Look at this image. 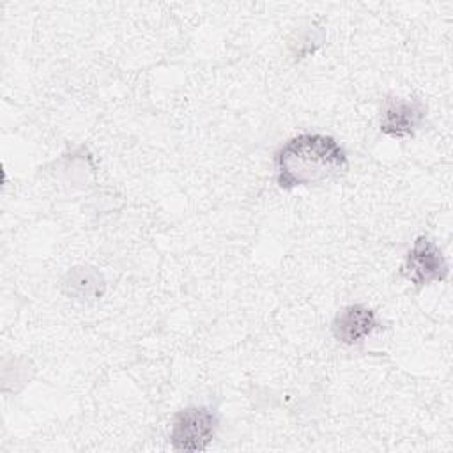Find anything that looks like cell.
I'll return each mask as SVG.
<instances>
[{
    "mask_svg": "<svg viewBox=\"0 0 453 453\" xmlns=\"http://www.w3.org/2000/svg\"><path fill=\"white\" fill-rule=\"evenodd\" d=\"M347 165V152L333 136L301 133L276 152V184L290 191L297 186L324 182L342 173Z\"/></svg>",
    "mask_w": 453,
    "mask_h": 453,
    "instance_id": "6da1fadb",
    "label": "cell"
},
{
    "mask_svg": "<svg viewBox=\"0 0 453 453\" xmlns=\"http://www.w3.org/2000/svg\"><path fill=\"white\" fill-rule=\"evenodd\" d=\"M218 416L209 407H188L173 416L170 442L177 451H203L214 439Z\"/></svg>",
    "mask_w": 453,
    "mask_h": 453,
    "instance_id": "7a4b0ae2",
    "label": "cell"
},
{
    "mask_svg": "<svg viewBox=\"0 0 453 453\" xmlns=\"http://www.w3.org/2000/svg\"><path fill=\"white\" fill-rule=\"evenodd\" d=\"M448 273V262L439 246L426 235L416 237L405 255L402 274L416 287H425L446 281Z\"/></svg>",
    "mask_w": 453,
    "mask_h": 453,
    "instance_id": "3957f363",
    "label": "cell"
},
{
    "mask_svg": "<svg viewBox=\"0 0 453 453\" xmlns=\"http://www.w3.org/2000/svg\"><path fill=\"white\" fill-rule=\"evenodd\" d=\"M426 108L418 99L388 97L380 113V133L391 138H412L423 126Z\"/></svg>",
    "mask_w": 453,
    "mask_h": 453,
    "instance_id": "277c9868",
    "label": "cell"
},
{
    "mask_svg": "<svg viewBox=\"0 0 453 453\" xmlns=\"http://www.w3.org/2000/svg\"><path fill=\"white\" fill-rule=\"evenodd\" d=\"M380 324L372 308L363 304H349L342 308L331 324L334 338L343 345L363 343Z\"/></svg>",
    "mask_w": 453,
    "mask_h": 453,
    "instance_id": "5b68a950",
    "label": "cell"
}]
</instances>
